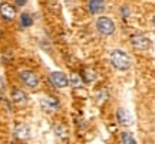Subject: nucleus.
Here are the masks:
<instances>
[{"label": "nucleus", "instance_id": "nucleus-1", "mask_svg": "<svg viewBox=\"0 0 155 144\" xmlns=\"http://www.w3.org/2000/svg\"><path fill=\"white\" fill-rule=\"evenodd\" d=\"M109 61H111V65L118 71H127L131 68V58L125 50L121 49H114L109 53Z\"/></svg>", "mask_w": 155, "mask_h": 144}, {"label": "nucleus", "instance_id": "nucleus-2", "mask_svg": "<svg viewBox=\"0 0 155 144\" xmlns=\"http://www.w3.org/2000/svg\"><path fill=\"white\" fill-rule=\"evenodd\" d=\"M96 29L102 36H111L115 32V23L108 16H101L96 19Z\"/></svg>", "mask_w": 155, "mask_h": 144}, {"label": "nucleus", "instance_id": "nucleus-3", "mask_svg": "<svg viewBox=\"0 0 155 144\" xmlns=\"http://www.w3.org/2000/svg\"><path fill=\"white\" fill-rule=\"evenodd\" d=\"M49 79H50V82H52V85H53L55 88L62 89V88H66L68 85H69V78L61 71L52 72Z\"/></svg>", "mask_w": 155, "mask_h": 144}, {"label": "nucleus", "instance_id": "nucleus-4", "mask_svg": "<svg viewBox=\"0 0 155 144\" xmlns=\"http://www.w3.org/2000/svg\"><path fill=\"white\" fill-rule=\"evenodd\" d=\"M0 16L3 17L6 22L15 20V17H16V9H15V6L7 3V2H3L0 5Z\"/></svg>", "mask_w": 155, "mask_h": 144}, {"label": "nucleus", "instance_id": "nucleus-5", "mask_svg": "<svg viewBox=\"0 0 155 144\" xmlns=\"http://www.w3.org/2000/svg\"><path fill=\"white\" fill-rule=\"evenodd\" d=\"M131 43H132V46L135 49L147 50V49H150L151 40L148 38L142 36V35H135V36H132V39H131Z\"/></svg>", "mask_w": 155, "mask_h": 144}, {"label": "nucleus", "instance_id": "nucleus-6", "mask_svg": "<svg viewBox=\"0 0 155 144\" xmlns=\"http://www.w3.org/2000/svg\"><path fill=\"white\" fill-rule=\"evenodd\" d=\"M20 79H22L28 87H30V88H36V87L39 85L38 75L33 74V72H30V71H22L20 72Z\"/></svg>", "mask_w": 155, "mask_h": 144}, {"label": "nucleus", "instance_id": "nucleus-7", "mask_svg": "<svg viewBox=\"0 0 155 144\" xmlns=\"http://www.w3.org/2000/svg\"><path fill=\"white\" fill-rule=\"evenodd\" d=\"M116 118H118V122L124 125V127H129V125H132V115L128 112L127 110H124V108H119V110L116 111Z\"/></svg>", "mask_w": 155, "mask_h": 144}, {"label": "nucleus", "instance_id": "nucleus-8", "mask_svg": "<svg viewBox=\"0 0 155 144\" xmlns=\"http://www.w3.org/2000/svg\"><path fill=\"white\" fill-rule=\"evenodd\" d=\"M42 107H43V110L48 111V112H55V111L59 108V101H58V98H55V97L48 95V97H45L43 100H42Z\"/></svg>", "mask_w": 155, "mask_h": 144}, {"label": "nucleus", "instance_id": "nucleus-9", "mask_svg": "<svg viewBox=\"0 0 155 144\" xmlns=\"http://www.w3.org/2000/svg\"><path fill=\"white\" fill-rule=\"evenodd\" d=\"M15 135L19 140L26 141V140L30 139V127L28 124H17L16 128H15Z\"/></svg>", "mask_w": 155, "mask_h": 144}, {"label": "nucleus", "instance_id": "nucleus-10", "mask_svg": "<svg viewBox=\"0 0 155 144\" xmlns=\"http://www.w3.org/2000/svg\"><path fill=\"white\" fill-rule=\"evenodd\" d=\"M12 98H13V101H15L16 104H25V102L28 101V95H26V92H23L20 88H13V91H12Z\"/></svg>", "mask_w": 155, "mask_h": 144}, {"label": "nucleus", "instance_id": "nucleus-11", "mask_svg": "<svg viewBox=\"0 0 155 144\" xmlns=\"http://www.w3.org/2000/svg\"><path fill=\"white\" fill-rule=\"evenodd\" d=\"M104 5H105V0H89V12L92 15H96L104 9Z\"/></svg>", "mask_w": 155, "mask_h": 144}, {"label": "nucleus", "instance_id": "nucleus-12", "mask_svg": "<svg viewBox=\"0 0 155 144\" xmlns=\"http://www.w3.org/2000/svg\"><path fill=\"white\" fill-rule=\"evenodd\" d=\"M81 78H82L85 82H94L95 78H96V72L91 68H83L82 74H81Z\"/></svg>", "mask_w": 155, "mask_h": 144}, {"label": "nucleus", "instance_id": "nucleus-13", "mask_svg": "<svg viewBox=\"0 0 155 144\" xmlns=\"http://www.w3.org/2000/svg\"><path fill=\"white\" fill-rule=\"evenodd\" d=\"M55 134L59 137V139H68L69 137V130H68V127H65L63 124H56L55 127Z\"/></svg>", "mask_w": 155, "mask_h": 144}, {"label": "nucleus", "instance_id": "nucleus-14", "mask_svg": "<svg viewBox=\"0 0 155 144\" xmlns=\"http://www.w3.org/2000/svg\"><path fill=\"white\" fill-rule=\"evenodd\" d=\"M33 25V19L29 13H22L20 15V26L22 28H30Z\"/></svg>", "mask_w": 155, "mask_h": 144}, {"label": "nucleus", "instance_id": "nucleus-15", "mask_svg": "<svg viewBox=\"0 0 155 144\" xmlns=\"http://www.w3.org/2000/svg\"><path fill=\"white\" fill-rule=\"evenodd\" d=\"M121 141H122V144H138L137 143V140L134 139L132 134L127 133V131L121 133Z\"/></svg>", "mask_w": 155, "mask_h": 144}, {"label": "nucleus", "instance_id": "nucleus-16", "mask_svg": "<svg viewBox=\"0 0 155 144\" xmlns=\"http://www.w3.org/2000/svg\"><path fill=\"white\" fill-rule=\"evenodd\" d=\"M81 82H82V78H81V75L73 74V75H72V84H73V85H75V87H79V85H81Z\"/></svg>", "mask_w": 155, "mask_h": 144}, {"label": "nucleus", "instance_id": "nucleus-17", "mask_svg": "<svg viewBox=\"0 0 155 144\" xmlns=\"http://www.w3.org/2000/svg\"><path fill=\"white\" fill-rule=\"evenodd\" d=\"M26 2H28V0H16L17 6H25L26 5Z\"/></svg>", "mask_w": 155, "mask_h": 144}, {"label": "nucleus", "instance_id": "nucleus-18", "mask_svg": "<svg viewBox=\"0 0 155 144\" xmlns=\"http://www.w3.org/2000/svg\"><path fill=\"white\" fill-rule=\"evenodd\" d=\"M0 100H3V92H2V89H0Z\"/></svg>", "mask_w": 155, "mask_h": 144}, {"label": "nucleus", "instance_id": "nucleus-19", "mask_svg": "<svg viewBox=\"0 0 155 144\" xmlns=\"http://www.w3.org/2000/svg\"><path fill=\"white\" fill-rule=\"evenodd\" d=\"M0 36H2V30H0Z\"/></svg>", "mask_w": 155, "mask_h": 144}]
</instances>
